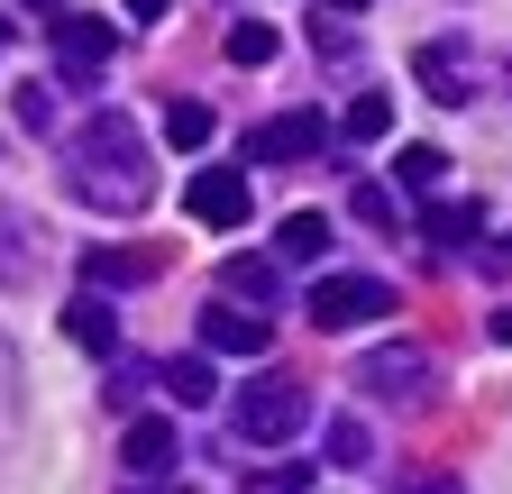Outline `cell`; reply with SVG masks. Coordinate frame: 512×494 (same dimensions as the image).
I'll list each match as a JSON object with an SVG mask.
<instances>
[{"label":"cell","mask_w":512,"mask_h":494,"mask_svg":"<svg viewBox=\"0 0 512 494\" xmlns=\"http://www.w3.org/2000/svg\"><path fill=\"white\" fill-rule=\"evenodd\" d=\"M64 339H74L83 357H119V312H110V293H101V284L64 302Z\"/></svg>","instance_id":"9c48e42d"},{"label":"cell","mask_w":512,"mask_h":494,"mask_svg":"<svg viewBox=\"0 0 512 494\" xmlns=\"http://www.w3.org/2000/svg\"><path fill=\"white\" fill-rule=\"evenodd\" d=\"M119 467L128 476H174V430L156 412H138V421H128V440H119Z\"/></svg>","instance_id":"8fae6325"},{"label":"cell","mask_w":512,"mask_h":494,"mask_svg":"<svg viewBox=\"0 0 512 494\" xmlns=\"http://www.w3.org/2000/svg\"><path fill=\"white\" fill-rule=\"evenodd\" d=\"M339 10H366V0H339Z\"/></svg>","instance_id":"f546056e"},{"label":"cell","mask_w":512,"mask_h":494,"mask_svg":"<svg viewBox=\"0 0 512 494\" xmlns=\"http://www.w3.org/2000/svg\"><path fill=\"white\" fill-rule=\"evenodd\" d=\"M220 284H229L238 302H284V257H229Z\"/></svg>","instance_id":"5bb4252c"},{"label":"cell","mask_w":512,"mask_h":494,"mask_svg":"<svg viewBox=\"0 0 512 494\" xmlns=\"http://www.w3.org/2000/svg\"><path fill=\"white\" fill-rule=\"evenodd\" d=\"M384 312H394V284H384V275H320L311 284V321L320 330H366Z\"/></svg>","instance_id":"3957f363"},{"label":"cell","mask_w":512,"mask_h":494,"mask_svg":"<svg viewBox=\"0 0 512 494\" xmlns=\"http://www.w3.org/2000/svg\"><path fill=\"white\" fill-rule=\"evenodd\" d=\"M165 147H183V156L211 147V110H202V101H174V110H165Z\"/></svg>","instance_id":"44dd1931"},{"label":"cell","mask_w":512,"mask_h":494,"mask_svg":"<svg viewBox=\"0 0 512 494\" xmlns=\"http://www.w3.org/2000/svg\"><path fill=\"white\" fill-rule=\"evenodd\" d=\"M330 467H348V476H357V467H375V430H366L357 412H339V421H330Z\"/></svg>","instance_id":"d6986e66"},{"label":"cell","mask_w":512,"mask_h":494,"mask_svg":"<svg viewBox=\"0 0 512 494\" xmlns=\"http://www.w3.org/2000/svg\"><path fill=\"white\" fill-rule=\"evenodd\" d=\"M320 147H330V119H320V110H284V119H266V129L247 138V165H284V156L302 165Z\"/></svg>","instance_id":"52a82bcc"},{"label":"cell","mask_w":512,"mask_h":494,"mask_svg":"<svg viewBox=\"0 0 512 494\" xmlns=\"http://www.w3.org/2000/svg\"><path fill=\"white\" fill-rule=\"evenodd\" d=\"M0 46H10V19H0Z\"/></svg>","instance_id":"f1b7e54d"},{"label":"cell","mask_w":512,"mask_h":494,"mask_svg":"<svg viewBox=\"0 0 512 494\" xmlns=\"http://www.w3.org/2000/svg\"><path fill=\"white\" fill-rule=\"evenodd\" d=\"M128 19H138V28H156V19H165V0H128Z\"/></svg>","instance_id":"83f0119b"},{"label":"cell","mask_w":512,"mask_h":494,"mask_svg":"<svg viewBox=\"0 0 512 494\" xmlns=\"http://www.w3.org/2000/svg\"><path fill=\"white\" fill-rule=\"evenodd\" d=\"M46 266V247H37V220L28 211H0V284H28Z\"/></svg>","instance_id":"4fadbf2b"},{"label":"cell","mask_w":512,"mask_h":494,"mask_svg":"<svg viewBox=\"0 0 512 494\" xmlns=\"http://www.w3.org/2000/svg\"><path fill=\"white\" fill-rule=\"evenodd\" d=\"M275 257H284V266H320V257H330V220H320V211H293V220L275 229Z\"/></svg>","instance_id":"9a60e30c"},{"label":"cell","mask_w":512,"mask_h":494,"mask_svg":"<svg viewBox=\"0 0 512 494\" xmlns=\"http://www.w3.org/2000/svg\"><path fill=\"white\" fill-rule=\"evenodd\" d=\"M394 183H403L412 202H439V193H448V156H439V147H403V156H394Z\"/></svg>","instance_id":"2e32d148"},{"label":"cell","mask_w":512,"mask_h":494,"mask_svg":"<svg viewBox=\"0 0 512 494\" xmlns=\"http://www.w3.org/2000/svg\"><path fill=\"white\" fill-rule=\"evenodd\" d=\"M28 10H46V0H28Z\"/></svg>","instance_id":"4dcf8cb0"},{"label":"cell","mask_w":512,"mask_h":494,"mask_svg":"<svg viewBox=\"0 0 512 494\" xmlns=\"http://www.w3.org/2000/svg\"><path fill=\"white\" fill-rule=\"evenodd\" d=\"M412 83L439 101V110H467L476 92H485V74H476V55L458 46V37H430L421 55H412Z\"/></svg>","instance_id":"277c9868"},{"label":"cell","mask_w":512,"mask_h":494,"mask_svg":"<svg viewBox=\"0 0 512 494\" xmlns=\"http://www.w3.org/2000/svg\"><path fill=\"white\" fill-rule=\"evenodd\" d=\"M202 348L211 357H266L275 348V321L266 312H202Z\"/></svg>","instance_id":"30bf717a"},{"label":"cell","mask_w":512,"mask_h":494,"mask_svg":"<svg viewBox=\"0 0 512 494\" xmlns=\"http://www.w3.org/2000/svg\"><path fill=\"white\" fill-rule=\"evenodd\" d=\"M211 385H220V376H211V348H202V357H165V394H174V403H211Z\"/></svg>","instance_id":"ffe728a7"},{"label":"cell","mask_w":512,"mask_h":494,"mask_svg":"<svg viewBox=\"0 0 512 494\" xmlns=\"http://www.w3.org/2000/svg\"><path fill=\"white\" fill-rule=\"evenodd\" d=\"M275 46H284V37H275L266 19H238V28H229V65H266Z\"/></svg>","instance_id":"603a6c76"},{"label":"cell","mask_w":512,"mask_h":494,"mask_svg":"<svg viewBox=\"0 0 512 494\" xmlns=\"http://www.w3.org/2000/svg\"><path fill=\"white\" fill-rule=\"evenodd\" d=\"M384 129H394V101H384V92H357L348 119H339V138H348V147H375Z\"/></svg>","instance_id":"ac0fdd59"},{"label":"cell","mask_w":512,"mask_h":494,"mask_svg":"<svg viewBox=\"0 0 512 494\" xmlns=\"http://www.w3.org/2000/svg\"><path fill=\"white\" fill-rule=\"evenodd\" d=\"M64 193L83 211H110V220H138L156 202V165H147V138H138L128 110H92L64 138Z\"/></svg>","instance_id":"6da1fadb"},{"label":"cell","mask_w":512,"mask_h":494,"mask_svg":"<svg viewBox=\"0 0 512 494\" xmlns=\"http://www.w3.org/2000/svg\"><path fill=\"white\" fill-rule=\"evenodd\" d=\"M421 385H439L430 348H366L357 357V394H375V403H421Z\"/></svg>","instance_id":"5b68a950"},{"label":"cell","mask_w":512,"mask_h":494,"mask_svg":"<svg viewBox=\"0 0 512 494\" xmlns=\"http://www.w3.org/2000/svg\"><path fill=\"white\" fill-rule=\"evenodd\" d=\"M229 421H238V440H256V449H284L293 430L311 421V385H293V376H256V385L229 403Z\"/></svg>","instance_id":"7a4b0ae2"},{"label":"cell","mask_w":512,"mask_h":494,"mask_svg":"<svg viewBox=\"0 0 512 494\" xmlns=\"http://www.w3.org/2000/svg\"><path fill=\"white\" fill-rule=\"evenodd\" d=\"M83 275H92L101 293H128V284H147V275H156V257H128V247H92V257H83Z\"/></svg>","instance_id":"e0dca14e"},{"label":"cell","mask_w":512,"mask_h":494,"mask_svg":"<svg viewBox=\"0 0 512 494\" xmlns=\"http://www.w3.org/2000/svg\"><path fill=\"white\" fill-rule=\"evenodd\" d=\"M394 193H403V183H357V220L366 229H403V202Z\"/></svg>","instance_id":"7402d4cb"},{"label":"cell","mask_w":512,"mask_h":494,"mask_svg":"<svg viewBox=\"0 0 512 494\" xmlns=\"http://www.w3.org/2000/svg\"><path fill=\"white\" fill-rule=\"evenodd\" d=\"M110 55H119V28H110V19H74V10L55 19V65L74 74V83H92Z\"/></svg>","instance_id":"ba28073f"},{"label":"cell","mask_w":512,"mask_h":494,"mask_svg":"<svg viewBox=\"0 0 512 494\" xmlns=\"http://www.w3.org/2000/svg\"><path fill=\"white\" fill-rule=\"evenodd\" d=\"M266 494H311V467H302V458H284V467H266Z\"/></svg>","instance_id":"484cf974"},{"label":"cell","mask_w":512,"mask_h":494,"mask_svg":"<svg viewBox=\"0 0 512 494\" xmlns=\"http://www.w3.org/2000/svg\"><path fill=\"white\" fill-rule=\"evenodd\" d=\"M311 46L320 55H348V10H339V0H320V10H311Z\"/></svg>","instance_id":"cb8c5ba5"},{"label":"cell","mask_w":512,"mask_h":494,"mask_svg":"<svg viewBox=\"0 0 512 494\" xmlns=\"http://www.w3.org/2000/svg\"><path fill=\"white\" fill-rule=\"evenodd\" d=\"M19 129H55V92L46 83H19Z\"/></svg>","instance_id":"d4e9b609"},{"label":"cell","mask_w":512,"mask_h":494,"mask_svg":"<svg viewBox=\"0 0 512 494\" xmlns=\"http://www.w3.org/2000/svg\"><path fill=\"white\" fill-rule=\"evenodd\" d=\"M183 211L202 220V229H238V220L256 211V193H247V174H238V165H202V174L183 183Z\"/></svg>","instance_id":"8992f818"},{"label":"cell","mask_w":512,"mask_h":494,"mask_svg":"<svg viewBox=\"0 0 512 494\" xmlns=\"http://www.w3.org/2000/svg\"><path fill=\"white\" fill-rule=\"evenodd\" d=\"M467 238H485V211L476 202H421V247H448V257H458Z\"/></svg>","instance_id":"7c38bea8"},{"label":"cell","mask_w":512,"mask_h":494,"mask_svg":"<svg viewBox=\"0 0 512 494\" xmlns=\"http://www.w3.org/2000/svg\"><path fill=\"white\" fill-rule=\"evenodd\" d=\"M403 494H467V485H458V476H412Z\"/></svg>","instance_id":"4316f807"}]
</instances>
